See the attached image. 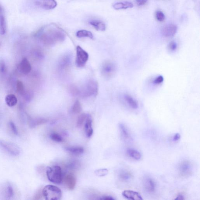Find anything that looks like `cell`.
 <instances>
[{
  "label": "cell",
  "instance_id": "6da1fadb",
  "mask_svg": "<svg viewBox=\"0 0 200 200\" xmlns=\"http://www.w3.org/2000/svg\"><path fill=\"white\" fill-rule=\"evenodd\" d=\"M35 37H39L45 45H53L58 42L65 40L66 36L63 32L60 30L52 29L44 32V29H41L35 33Z\"/></svg>",
  "mask_w": 200,
  "mask_h": 200
},
{
  "label": "cell",
  "instance_id": "7a4b0ae2",
  "mask_svg": "<svg viewBox=\"0 0 200 200\" xmlns=\"http://www.w3.org/2000/svg\"><path fill=\"white\" fill-rule=\"evenodd\" d=\"M79 95L83 98L95 96L98 91V84L96 81L91 79L81 89H79Z\"/></svg>",
  "mask_w": 200,
  "mask_h": 200
},
{
  "label": "cell",
  "instance_id": "3957f363",
  "mask_svg": "<svg viewBox=\"0 0 200 200\" xmlns=\"http://www.w3.org/2000/svg\"><path fill=\"white\" fill-rule=\"evenodd\" d=\"M46 174L47 178L51 182L56 184L62 183L63 176L60 166L55 165L49 167L47 170Z\"/></svg>",
  "mask_w": 200,
  "mask_h": 200
},
{
  "label": "cell",
  "instance_id": "277c9868",
  "mask_svg": "<svg viewBox=\"0 0 200 200\" xmlns=\"http://www.w3.org/2000/svg\"><path fill=\"white\" fill-rule=\"evenodd\" d=\"M42 193L47 200H59L62 197V191L58 187L53 185L46 186Z\"/></svg>",
  "mask_w": 200,
  "mask_h": 200
},
{
  "label": "cell",
  "instance_id": "5b68a950",
  "mask_svg": "<svg viewBox=\"0 0 200 200\" xmlns=\"http://www.w3.org/2000/svg\"><path fill=\"white\" fill-rule=\"evenodd\" d=\"M117 70V65L113 61H105L102 66V74L104 77L108 78L113 77L115 74Z\"/></svg>",
  "mask_w": 200,
  "mask_h": 200
},
{
  "label": "cell",
  "instance_id": "8992f818",
  "mask_svg": "<svg viewBox=\"0 0 200 200\" xmlns=\"http://www.w3.org/2000/svg\"><path fill=\"white\" fill-rule=\"evenodd\" d=\"M89 55L79 46L76 47V66L79 68L83 67L87 62Z\"/></svg>",
  "mask_w": 200,
  "mask_h": 200
},
{
  "label": "cell",
  "instance_id": "52a82bcc",
  "mask_svg": "<svg viewBox=\"0 0 200 200\" xmlns=\"http://www.w3.org/2000/svg\"><path fill=\"white\" fill-rule=\"evenodd\" d=\"M0 147L10 155L15 156L20 154V149L19 147L10 142L0 140Z\"/></svg>",
  "mask_w": 200,
  "mask_h": 200
},
{
  "label": "cell",
  "instance_id": "ba28073f",
  "mask_svg": "<svg viewBox=\"0 0 200 200\" xmlns=\"http://www.w3.org/2000/svg\"><path fill=\"white\" fill-rule=\"evenodd\" d=\"M178 27L174 24H170L164 26L161 30V35L166 38L173 37L177 33Z\"/></svg>",
  "mask_w": 200,
  "mask_h": 200
},
{
  "label": "cell",
  "instance_id": "9c48e42d",
  "mask_svg": "<svg viewBox=\"0 0 200 200\" xmlns=\"http://www.w3.org/2000/svg\"><path fill=\"white\" fill-rule=\"evenodd\" d=\"M35 4L39 7L46 10H52L57 5L55 0H36Z\"/></svg>",
  "mask_w": 200,
  "mask_h": 200
},
{
  "label": "cell",
  "instance_id": "30bf717a",
  "mask_svg": "<svg viewBox=\"0 0 200 200\" xmlns=\"http://www.w3.org/2000/svg\"><path fill=\"white\" fill-rule=\"evenodd\" d=\"M180 174L184 176H188L191 174L192 166L190 162L184 161L180 163L179 166Z\"/></svg>",
  "mask_w": 200,
  "mask_h": 200
},
{
  "label": "cell",
  "instance_id": "8fae6325",
  "mask_svg": "<svg viewBox=\"0 0 200 200\" xmlns=\"http://www.w3.org/2000/svg\"><path fill=\"white\" fill-rule=\"evenodd\" d=\"M19 68L20 71L22 74H27L31 71V66L26 58H24L20 63Z\"/></svg>",
  "mask_w": 200,
  "mask_h": 200
},
{
  "label": "cell",
  "instance_id": "7c38bea8",
  "mask_svg": "<svg viewBox=\"0 0 200 200\" xmlns=\"http://www.w3.org/2000/svg\"><path fill=\"white\" fill-rule=\"evenodd\" d=\"M72 55L69 53L64 55L59 61L58 66L60 69H63L68 67L71 64Z\"/></svg>",
  "mask_w": 200,
  "mask_h": 200
},
{
  "label": "cell",
  "instance_id": "4fadbf2b",
  "mask_svg": "<svg viewBox=\"0 0 200 200\" xmlns=\"http://www.w3.org/2000/svg\"><path fill=\"white\" fill-rule=\"evenodd\" d=\"M124 198L128 199L133 200H142V198L138 192L130 190H124L122 193Z\"/></svg>",
  "mask_w": 200,
  "mask_h": 200
},
{
  "label": "cell",
  "instance_id": "5bb4252c",
  "mask_svg": "<svg viewBox=\"0 0 200 200\" xmlns=\"http://www.w3.org/2000/svg\"><path fill=\"white\" fill-rule=\"evenodd\" d=\"M64 183L66 186L70 190H73L75 187L76 179L74 175L71 174H68L64 177Z\"/></svg>",
  "mask_w": 200,
  "mask_h": 200
},
{
  "label": "cell",
  "instance_id": "9a60e30c",
  "mask_svg": "<svg viewBox=\"0 0 200 200\" xmlns=\"http://www.w3.org/2000/svg\"><path fill=\"white\" fill-rule=\"evenodd\" d=\"M119 128L121 134V137L123 139L127 142H129L132 140L130 134L127 128L123 123H120L119 124Z\"/></svg>",
  "mask_w": 200,
  "mask_h": 200
},
{
  "label": "cell",
  "instance_id": "2e32d148",
  "mask_svg": "<svg viewBox=\"0 0 200 200\" xmlns=\"http://www.w3.org/2000/svg\"><path fill=\"white\" fill-rule=\"evenodd\" d=\"M144 187L147 191L152 193L155 191L156 188L155 181L151 178H146L144 180Z\"/></svg>",
  "mask_w": 200,
  "mask_h": 200
},
{
  "label": "cell",
  "instance_id": "e0dca14e",
  "mask_svg": "<svg viewBox=\"0 0 200 200\" xmlns=\"http://www.w3.org/2000/svg\"><path fill=\"white\" fill-rule=\"evenodd\" d=\"M85 129L86 136L88 138L91 137L93 135V129L92 126V120L90 115L88 116L85 122Z\"/></svg>",
  "mask_w": 200,
  "mask_h": 200
},
{
  "label": "cell",
  "instance_id": "ac0fdd59",
  "mask_svg": "<svg viewBox=\"0 0 200 200\" xmlns=\"http://www.w3.org/2000/svg\"><path fill=\"white\" fill-rule=\"evenodd\" d=\"M113 7L116 10H123L131 8L133 7L132 3L128 1L115 3L113 6Z\"/></svg>",
  "mask_w": 200,
  "mask_h": 200
},
{
  "label": "cell",
  "instance_id": "d6986e66",
  "mask_svg": "<svg viewBox=\"0 0 200 200\" xmlns=\"http://www.w3.org/2000/svg\"><path fill=\"white\" fill-rule=\"evenodd\" d=\"M89 23L97 30L105 31L106 30V25L101 21L97 20H93L90 21Z\"/></svg>",
  "mask_w": 200,
  "mask_h": 200
},
{
  "label": "cell",
  "instance_id": "ffe728a7",
  "mask_svg": "<svg viewBox=\"0 0 200 200\" xmlns=\"http://www.w3.org/2000/svg\"><path fill=\"white\" fill-rule=\"evenodd\" d=\"M5 101L7 106L12 107L17 104V99L15 95L10 94L6 96Z\"/></svg>",
  "mask_w": 200,
  "mask_h": 200
},
{
  "label": "cell",
  "instance_id": "44dd1931",
  "mask_svg": "<svg viewBox=\"0 0 200 200\" xmlns=\"http://www.w3.org/2000/svg\"><path fill=\"white\" fill-rule=\"evenodd\" d=\"M126 153L131 158L136 160H139L141 158V155L138 151L133 149H127Z\"/></svg>",
  "mask_w": 200,
  "mask_h": 200
},
{
  "label": "cell",
  "instance_id": "7402d4cb",
  "mask_svg": "<svg viewBox=\"0 0 200 200\" xmlns=\"http://www.w3.org/2000/svg\"><path fill=\"white\" fill-rule=\"evenodd\" d=\"M125 100L131 108L133 109H137L138 108V104L135 99L129 95H126L124 96Z\"/></svg>",
  "mask_w": 200,
  "mask_h": 200
},
{
  "label": "cell",
  "instance_id": "603a6c76",
  "mask_svg": "<svg viewBox=\"0 0 200 200\" xmlns=\"http://www.w3.org/2000/svg\"><path fill=\"white\" fill-rule=\"evenodd\" d=\"M47 120L44 118L30 119V126L31 128L35 127L36 126L46 123Z\"/></svg>",
  "mask_w": 200,
  "mask_h": 200
},
{
  "label": "cell",
  "instance_id": "cb8c5ba5",
  "mask_svg": "<svg viewBox=\"0 0 200 200\" xmlns=\"http://www.w3.org/2000/svg\"><path fill=\"white\" fill-rule=\"evenodd\" d=\"M76 36L78 38L88 37L93 39L94 36L91 31L85 30H81L76 33Z\"/></svg>",
  "mask_w": 200,
  "mask_h": 200
},
{
  "label": "cell",
  "instance_id": "d4e9b609",
  "mask_svg": "<svg viewBox=\"0 0 200 200\" xmlns=\"http://www.w3.org/2000/svg\"><path fill=\"white\" fill-rule=\"evenodd\" d=\"M68 151L74 155H80L83 153L84 150L81 147H71L66 148Z\"/></svg>",
  "mask_w": 200,
  "mask_h": 200
},
{
  "label": "cell",
  "instance_id": "484cf974",
  "mask_svg": "<svg viewBox=\"0 0 200 200\" xmlns=\"http://www.w3.org/2000/svg\"><path fill=\"white\" fill-rule=\"evenodd\" d=\"M5 194L7 199H10L13 198L14 195V191L13 187L10 184H7L5 187Z\"/></svg>",
  "mask_w": 200,
  "mask_h": 200
},
{
  "label": "cell",
  "instance_id": "4316f807",
  "mask_svg": "<svg viewBox=\"0 0 200 200\" xmlns=\"http://www.w3.org/2000/svg\"><path fill=\"white\" fill-rule=\"evenodd\" d=\"M7 30L5 18L2 15H0V34L4 35Z\"/></svg>",
  "mask_w": 200,
  "mask_h": 200
},
{
  "label": "cell",
  "instance_id": "83f0119b",
  "mask_svg": "<svg viewBox=\"0 0 200 200\" xmlns=\"http://www.w3.org/2000/svg\"><path fill=\"white\" fill-rule=\"evenodd\" d=\"M72 111L74 114H77L82 110V107L80 102L77 100L75 102L72 107Z\"/></svg>",
  "mask_w": 200,
  "mask_h": 200
},
{
  "label": "cell",
  "instance_id": "f1b7e54d",
  "mask_svg": "<svg viewBox=\"0 0 200 200\" xmlns=\"http://www.w3.org/2000/svg\"><path fill=\"white\" fill-rule=\"evenodd\" d=\"M89 115V114H83L79 116L77 123V127H80L82 126L85 121H86L87 118Z\"/></svg>",
  "mask_w": 200,
  "mask_h": 200
},
{
  "label": "cell",
  "instance_id": "f546056e",
  "mask_svg": "<svg viewBox=\"0 0 200 200\" xmlns=\"http://www.w3.org/2000/svg\"><path fill=\"white\" fill-rule=\"evenodd\" d=\"M120 178L123 181H128L131 178V174L129 172L126 170H123L120 172Z\"/></svg>",
  "mask_w": 200,
  "mask_h": 200
},
{
  "label": "cell",
  "instance_id": "4dcf8cb0",
  "mask_svg": "<svg viewBox=\"0 0 200 200\" xmlns=\"http://www.w3.org/2000/svg\"><path fill=\"white\" fill-rule=\"evenodd\" d=\"M50 137L52 140L58 142H61L63 140L62 137L56 133H53L50 135Z\"/></svg>",
  "mask_w": 200,
  "mask_h": 200
},
{
  "label": "cell",
  "instance_id": "1f68e13d",
  "mask_svg": "<svg viewBox=\"0 0 200 200\" xmlns=\"http://www.w3.org/2000/svg\"><path fill=\"white\" fill-rule=\"evenodd\" d=\"M16 91L20 94H22L24 91V86L22 82L19 80H18L16 82Z\"/></svg>",
  "mask_w": 200,
  "mask_h": 200
},
{
  "label": "cell",
  "instance_id": "d6a6232c",
  "mask_svg": "<svg viewBox=\"0 0 200 200\" xmlns=\"http://www.w3.org/2000/svg\"><path fill=\"white\" fill-rule=\"evenodd\" d=\"M108 170L107 169H100L96 170L95 174L99 177L104 176L108 174Z\"/></svg>",
  "mask_w": 200,
  "mask_h": 200
},
{
  "label": "cell",
  "instance_id": "836d02e7",
  "mask_svg": "<svg viewBox=\"0 0 200 200\" xmlns=\"http://www.w3.org/2000/svg\"><path fill=\"white\" fill-rule=\"evenodd\" d=\"M156 18L158 21L163 22L165 19V15L161 11H158L156 13Z\"/></svg>",
  "mask_w": 200,
  "mask_h": 200
},
{
  "label": "cell",
  "instance_id": "e575fe53",
  "mask_svg": "<svg viewBox=\"0 0 200 200\" xmlns=\"http://www.w3.org/2000/svg\"><path fill=\"white\" fill-rule=\"evenodd\" d=\"M177 47H178V44L174 41H172L169 44V49L171 51H175L177 49Z\"/></svg>",
  "mask_w": 200,
  "mask_h": 200
},
{
  "label": "cell",
  "instance_id": "d590c367",
  "mask_svg": "<svg viewBox=\"0 0 200 200\" xmlns=\"http://www.w3.org/2000/svg\"><path fill=\"white\" fill-rule=\"evenodd\" d=\"M9 125H10L11 129L13 133L15 134V135H18V131L15 123H14L13 122L10 121V123H9Z\"/></svg>",
  "mask_w": 200,
  "mask_h": 200
},
{
  "label": "cell",
  "instance_id": "8d00e7d4",
  "mask_svg": "<svg viewBox=\"0 0 200 200\" xmlns=\"http://www.w3.org/2000/svg\"><path fill=\"white\" fill-rule=\"evenodd\" d=\"M163 81H164V78H163V76H159L154 79L153 83L155 85H160L162 83Z\"/></svg>",
  "mask_w": 200,
  "mask_h": 200
},
{
  "label": "cell",
  "instance_id": "74e56055",
  "mask_svg": "<svg viewBox=\"0 0 200 200\" xmlns=\"http://www.w3.org/2000/svg\"><path fill=\"white\" fill-rule=\"evenodd\" d=\"M6 71V64L3 59H0V72L4 73Z\"/></svg>",
  "mask_w": 200,
  "mask_h": 200
},
{
  "label": "cell",
  "instance_id": "f35d334b",
  "mask_svg": "<svg viewBox=\"0 0 200 200\" xmlns=\"http://www.w3.org/2000/svg\"><path fill=\"white\" fill-rule=\"evenodd\" d=\"M148 0H136V2L138 6H142L144 5L147 2Z\"/></svg>",
  "mask_w": 200,
  "mask_h": 200
},
{
  "label": "cell",
  "instance_id": "ab89813d",
  "mask_svg": "<svg viewBox=\"0 0 200 200\" xmlns=\"http://www.w3.org/2000/svg\"><path fill=\"white\" fill-rule=\"evenodd\" d=\"M181 138V135L179 133H176L174 135L172 140L176 142L178 141Z\"/></svg>",
  "mask_w": 200,
  "mask_h": 200
},
{
  "label": "cell",
  "instance_id": "60d3db41",
  "mask_svg": "<svg viewBox=\"0 0 200 200\" xmlns=\"http://www.w3.org/2000/svg\"><path fill=\"white\" fill-rule=\"evenodd\" d=\"M100 200H114V198H113L112 197L109 196H103L100 198Z\"/></svg>",
  "mask_w": 200,
  "mask_h": 200
},
{
  "label": "cell",
  "instance_id": "b9f144b4",
  "mask_svg": "<svg viewBox=\"0 0 200 200\" xmlns=\"http://www.w3.org/2000/svg\"><path fill=\"white\" fill-rule=\"evenodd\" d=\"M184 196H183L182 195H178V196L176 197V198H175V200H184Z\"/></svg>",
  "mask_w": 200,
  "mask_h": 200
},
{
  "label": "cell",
  "instance_id": "7bdbcfd3",
  "mask_svg": "<svg viewBox=\"0 0 200 200\" xmlns=\"http://www.w3.org/2000/svg\"><path fill=\"white\" fill-rule=\"evenodd\" d=\"M0 10H1V7H0Z\"/></svg>",
  "mask_w": 200,
  "mask_h": 200
},
{
  "label": "cell",
  "instance_id": "ee69618b",
  "mask_svg": "<svg viewBox=\"0 0 200 200\" xmlns=\"http://www.w3.org/2000/svg\"><path fill=\"white\" fill-rule=\"evenodd\" d=\"M0 46H1V44H0Z\"/></svg>",
  "mask_w": 200,
  "mask_h": 200
}]
</instances>
